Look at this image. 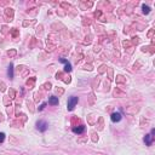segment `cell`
Masks as SVG:
<instances>
[{"label":"cell","instance_id":"6da1fadb","mask_svg":"<svg viewBox=\"0 0 155 155\" xmlns=\"http://www.w3.org/2000/svg\"><path fill=\"white\" fill-rule=\"evenodd\" d=\"M78 101H79V98H78L76 96H72V97L68 99V104H67L68 110H73L74 107L78 104Z\"/></svg>","mask_w":155,"mask_h":155},{"label":"cell","instance_id":"7a4b0ae2","mask_svg":"<svg viewBox=\"0 0 155 155\" xmlns=\"http://www.w3.org/2000/svg\"><path fill=\"white\" fill-rule=\"evenodd\" d=\"M48 127V124H47L45 120H39V121L36 122V128L40 131V132H45Z\"/></svg>","mask_w":155,"mask_h":155},{"label":"cell","instance_id":"3957f363","mask_svg":"<svg viewBox=\"0 0 155 155\" xmlns=\"http://www.w3.org/2000/svg\"><path fill=\"white\" fill-rule=\"evenodd\" d=\"M154 133H155V130L153 128V130L150 131V135H147L145 137H144V143H145L147 145H151L153 138H154Z\"/></svg>","mask_w":155,"mask_h":155},{"label":"cell","instance_id":"277c9868","mask_svg":"<svg viewBox=\"0 0 155 155\" xmlns=\"http://www.w3.org/2000/svg\"><path fill=\"white\" fill-rule=\"evenodd\" d=\"M110 119H112V121L113 122H119L122 119V115H121V113L116 112V113H113V114H112Z\"/></svg>","mask_w":155,"mask_h":155},{"label":"cell","instance_id":"5b68a950","mask_svg":"<svg viewBox=\"0 0 155 155\" xmlns=\"http://www.w3.org/2000/svg\"><path fill=\"white\" fill-rule=\"evenodd\" d=\"M48 103H50L51 106H57V104H58V97H56V96H51L50 99H48Z\"/></svg>","mask_w":155,"mask_h":155},{"label":"cell","instance_id":"8992f818","mask_svg":"<svg viewBox=\"0 0 155 155\" xmlns=\"http://www.w3.org/2000/svg\"><path fill=\"white\" fill-rule=\"evenodd\" d=\"M7 75H9V78H10V79H12V78H14V64H12V63L9 66V69H7Z\"/></svg>","mask_w":155,"mask_h":155},{"label":"cell","instance_id":"52a82bcc","mask_svg":"<svg viewBox=\"0 0 155 155\" xmlns=\"http://www.w3.org/2000/svg\"><path fill=\"white\" fill-rule=\"evenodd\" d=\"M84 131H85V126H84V125H80L79 127L73 128V132H74V133H82Z\"/></svg>","mask_w":155,"mask_h":155},{"label":"cell","instance_id":"ba28073f","mask_svg":"<svg viewBox=\"0 0 155 155\" xmlns=\"http://www.w3.org/2000/svg\"><path fill=\"white\" fill-rule=\"evenodd\" d=\"M70 70H72V64L67 61L64 63V72H70Z\"/></svg>","mask_w":155,"mask_h":155},{"label":"cell","instance_id":"9c48e42d","mask_svg":"<svg viewBox=\"0 0 155 155\" xmlns=\"http://www.w3.org/2000/svg\"><path fill=\"white\" fill-rule=\"evenodd\" d=\"M142 9H143V12H144V14H149V12H150V7L147 6V5H143Z\"/></svg>","mask_w":155,"mask_h":155},{"label":"cell","instance_id":"30bf717a","mask_svg":"<svg viewBox=\"0 0 155 155\" xmlns=\"http://www.w3.org/2000/svg\"><path fill=\"white\" fill-rule=\"evenodd\" d=\"M4 141H5V133L4 132H0V143H3Z\"/></svg>","mask_w":155,"mask_h":155},{"label":"cell","instance_id":"8fae6325","mask_svg":"<svg viewBox=\"0 0 155 155\" xmlns=\"http://www.w3.org/2000/svg\"><path fill=\"white\" fill-rule=\"evenodd\" d=\"M45 107H46V103H42V104H41L40 107H39V110H42V109L45 108Z\"/></svg>","mask_w":155,"mask_h":155}]
</instances>
